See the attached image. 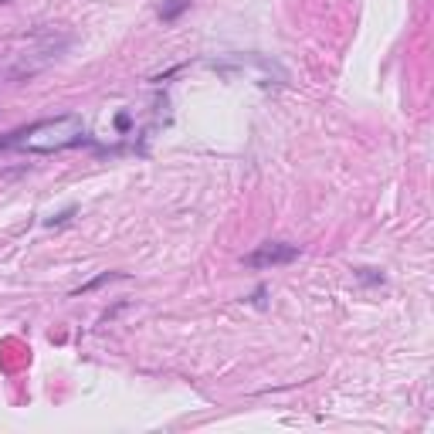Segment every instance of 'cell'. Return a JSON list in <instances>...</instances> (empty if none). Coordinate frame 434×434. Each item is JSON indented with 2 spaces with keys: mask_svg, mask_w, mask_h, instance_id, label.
<instances>
[{
  "mask_svg": "<svg viewBox=\"0 0 434 434\" xmlns=\"http://www.w3.org/2000/svg\"><path fill=\"white\" fill-rule=\"evenodd\" d=\"M85 140L88 136H85L82 115L65 113V115H51V119H38L31 126H21L14 133H7V136H0V150H21V153L51 156V153L75 150Z\"/></svg>",
  "mask_w": 434,
  "mask_h": 434,
  "instance_id": "cell-1",
  "label": "cell"
},
{
  "mask_svg": "<svg viewBox=\"0 0 434 434\" xmlns=\"http://www.w3.org/2000/svg\"><path fill=\"white\" fill-rule=\"evenodd\" d=\"M295 258H299V244H289V241H265V244H258L254 252L244 254L241 265L254 268V272H268V268L292 265Z\"/></svg>",
  "mask_w": 434,
  "mask_h": 434,
  "instance_id": "cell-2",
  "label": "cell"
},
{
  "mask_svg": "<svg viewBox=\"0 0 434 434\" xmlns=\"http://www.w3.org/2000/svg\"><path fill=\"white\" fill-rule=\"evenodd\" d=\"M183 11H190V0H163V7H160V21H163V24H177Z\"/></svg>",
  "mask_w": 434,
  "mask_h": 434,
  "instance_id": "cell-3",
  "label": "cell"
},
{
  "mask_svg": "<svg viewBox=\"0 0 434 434\" xmlns=\"http://www.w3.org/2000/svg\"><path fill=\"white\" fill-rule=\"evenodd\" d=\"M119 279H126L123 272H105V275H98V279H92L88 285H82V289H75V299L85 292H92V289H98V285H105V281H119Z\"/></svg>",
  "mask_w": 434,
  "mask_h": 434,
  "instance_id": "cell-4",
  "label": "cell"
},
{
  "mask_svg": "<svg viewBox=\"0 0 434 434\" xmlns=\"http://www.w3.org/2000/svg\"><path fill=\"white\" fill-rule=\"evenodd\" d=\"M356 279L363 281V285H383V272H377V268H356Z\"/></svg>",
  "mask_w": 434,
  "mask_h": 434,
  "instance_id": "cell-5",
  "label": "cell"
},
{
  "mask_svg": "<svg viewBox=\"0 0 434 434\" xmlns=\"http://www.w3.org/2000/svg\"><path fill=\"white\" fill-rule=\"evenodd\" d=\"M115 126H119V133H126V129L133 126V119H129L126 113H123V115H115Z\"/></svg>",
  "mask_w": 434,
  "mask_h": 434,
  "instance_id": "cell-6",
  "label": "cell"
},
{
  "mask_svg": "<svg viewBox=\"0 0 434 434\" xmlns=\"http://www.w3.org/2000/svg\"><path fill=\"white\" fill-rule=\"evenodd\" d=\"M252 302H254V306H258V309L265 306V289H258V292H254V299H252Z\"/></svg>",
  "mask_w": 434,
  "mask_h": 434,
  "instance_id": "cell-7",
  "label": "cell"
},
{
  "mask_svg": "<svg viewBox=\"0 0 434 434\" xmlns=\"http://www.w3.org/2000/svg\"><path fill=\"white\" fill-rule=\"evenodd\" d=\"M0 4H4V0H0Z\"/></svg>",
  "mask_w": 434,
  "mask_h": 434,
  "instance_id": "cell-8",
  "label": "cell"
}]
</instances>
